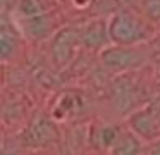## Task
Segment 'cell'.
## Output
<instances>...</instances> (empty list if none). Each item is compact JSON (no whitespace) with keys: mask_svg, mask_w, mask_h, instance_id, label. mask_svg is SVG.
Returning <instances> with one entry per match:
<instances>
[{"mask_svg":"<svg viewBox=\"0 0 160 155\" xmlns=\"http://www.w3.org/2000/svg\"><path fill=\"white\" fill-rule=\"evenodd\" d=\"M98 0H66L67 7L72 9L74 12H88L97 5Z\"/></svg>","mask_w":160,"mask_h":155,"instance_id":"17","label":"cell"},{"mask_svg":"<svg viewBox=\"0 0 160 155\" xmlns=\"http://www.w3.org/2000/svg\"><path fill=\"white\" fill-rule=\"evenodd\" d=\"M26 148L21 145L19 140H7L4 138L2 141V155H24Z\"/></svg>","mask_w":160,"mask_h":155,"instance_id":"16","label":"cell"},{"mask_svg":"<svg viewBox=\"0 0 160 155\" xmlns=\"http://www.w3.org/2000/svg\"><path fill=\"white\" fill-rule=\"evenodd\" d=\"M83 50L78 24H64L48 41V59L57 71H66L76 62L78 52Z\"/></svg>","mask_w":160,"mask_h":155,"instance_id":"4","label":"cell"},{"mask_svg":"<svg viewBox=\"0 0 160 155\" xmlns=\"http://www.w3.org/2000/svg\"><path fill=\"white\" fill-rule=\"evenodd\" d=\"M143 148H145V141L139 136H136L126 126V127H122L121 134L114 141V145L110 147L107 155H141Z\"/></svg>","mask_w":160,"mask_h":155,"instance_id":"13","label":"cell"},{"mask_svg":"<svg viewBox=\"0 0 160 155\" xmlns=\"http://www.w3.org/2000/svg\"><path fill=\"white\" fill-rule=\"evenodd\" d=\"M22 41L24 36L19 31L18 24L14 23L11 14L2 12V23H0V59L4 64L18 60L22 52Z\"/></svg>","mask_w":160,"mask_h":155,"instance_id":"10","label":"cell"},{"mask_svg":"<svg viewBox=\"0 0 160 155\" xmlns=\"http://www.w3.org/2000/svg\"><path fill=\"white\" fill-rule=\"evenodd\" d=\"M31 112L28 109V103L22 102L21 98H14V100H4L2 103V122L4 127H22L28 124Z\"/></svg>","mask_w":160,"mask_h":155,"instance_id":"11","label":"cell"},{"mask_svg":"<svg viewBox=\"0 0 160 155\" xmlns=\"http://www.w3.org/2000/svg\"><path fill=\"white\" fill-rule=\"evenodd\" d=\"M121 131L122 127L115 126L112 122H97L90 129V143L93 145L95 150L107 155L110 147L114 145V141L121 134Z\"/></svg>","mask_w":160,"mask_h":155,"instance_id":"12","label":"cell"},{"mask_svg":"<svg viewBox=\"0 0 160 155\" xmlns=\"http://www.w3.org/2000/svg\"><path fill=\"white\" fill-rule=\"evenodd\" d=\"M157 26L139 9L119 5L108 16V33L112 43L138 45L148 43L155 36Z\"/></svg>","mask_w":160,"mask_h":155,"instance_id":"2","label":"cell"},{"mask_svg":"<svg viewBox=\"0 0 160 155\" xmlns=\"http://www.w3.org/2000/svg\"><path fill=\"white\" fill-rule=\"evenodd\" d=\"M122 5H128V7H134V9H139L141 10V5L145 0H121Z\"/></svg>","mask_w":160,"mask_h":155,"instance_id":"20","label":"cell"},{"mask_svg":"<svg viewBox=\"0 0 160 155\" xmlns=\"http://www.w3.org/2000/svg\"><path fill=\"white\" fill-rule=\"evenodd\" d=\"M131 71L110 76L108 79V100L114 112L121 117H128L136 109L160 98L158 91H153L152 79L143 76V71Z\"/></svg>","mask_w":160,"mask_h":155,"instance_id":"1","label":"cell"},{"mask_svg":"<svg viewBox=\"0 0 160 155\" xmlns=\"http://www.w3.org/2000/svg\"><path fill=\"white\" fill-rule=\"evenodd\" d=\"M157 29H158V33H160V23H157Z\"/></svg>","mask_w":160,"mask_h":155,"instance_id":"22","label":"cell"},{"mask_svg":"<svg viewBox=\"0 0 160 155\" xmlns=\"http://www.w3.org/2000/svg\"><path fill=\"white\" fill-rule=\"evenodd\" d=\"M153 69H155V72L160 78V55H157V57L153 59Z\"/></svg>","mask_w":160,"mask_h":155,"instance_id":"21","label":"cell"},{"mask_svg":"<svg viewBox=\"0 0 160 155\" xmlns=\"http://www.w3.org/2000/svg\"><path fill=\"white\" fill-rule=\"evenodd\" d=\"M124 121L126 126L145 143L160 138V98L136 109Z\"/></svg>","mask_w":160,"mask_h":155,"instance_id":"8","label":"cell"},{"mask_svg":"<svg viewBox=\"0 0 160 155\" xmlns=\"http://www.w3.org/2000/svg\"><path fill=\"white\" fill-rule=\"evenodd\" d=\"M57 9V0H19L18 7L11 16L14 17H31L45 14Z\"/></svg>","mask_w":160,"mask_h":155,"instance_id":"14","label":"cell"},{"mask_svg":"<svg viewBox=\"0 0 160 155\" xmlns=\"http://www.w3.org/2000/svg\"><path fill=\"white\" fill-rule=\"evenodd\" d=\"M78 26H79L81 47L84 52L100 54L112 43L108 33V16H93Z\"/></svg>","mask_w":160,"mask_h":155,"instance_id":"9","label":"cell"},{"mask_svg":"<svg viewBox=\"0 0 160 155\" xmlns=\"http://www.w3.org/2000/svg\"><path fill=\"white\" fill-rule=\"evenodd\" d=\"M14 23L18 24L19 31L22 33L26 41L31 43H43V41H50V38L64 26L62 16L55 10H50L45 14H38V16L31 17H14Z\"/></svg>","mask_w":160,"mask_h":155,"instance_id":"6","label":"cell"},{"mask_svg":"<svg viewBox=\"0 0 160 155\" xmlns=\"http://www.w3.org/2000/svg\"><path fill=\"white\" fill-rule=\"evenodd\" d=\"M18 140L26 150H43L48 148L59 140V129L57 122L52 119L48 112H38L31 114L28 124L19 131Z\"/></svg>","mask_w":160,"mask_h":155,"instance_id":"5","label":"cell"},{"mask_svg":"<svg viewBox=\"0 0 160 155\" xmlns=\"http://www.w3.org/2000/svg\"><path fill=\"white\" fill-rule=\"evenodd\" d=\"M0 2H2V12L12 14V12H14V9L18 7L19 0H0Z\"/></svg>","mask_w":160,"mask_h":155,"instance_id":"19","label":"cell"},{"mask_svg":"<svg viewBox=\"0 0 160 155\" xmlns=\"http://www.w3.org/2000/svg\"><path fill=\"white\" fill-rule=\"evenodd\" d=\"M91 105L90 96L86 91L79 88H66L55 95L50 107L48 114L57 124L66 122V121H72L81 117Z\"/></svg>","mask_w":160,"mask_h":155,"instance_id":"7","label":"cell"},{"mask_svg":"<svg viewBox=\"0 0 160 155\" xmlns=\"http://www.w3.org/2000/svg\"><path fill=\"white\" fill-rule=\"evenodd\" d=\"M141 155H160V138L150 141V143H145Z\"/></svg>","mask_w":160,"mask_h":155,"instance_id":"18","label":"cell"},{"mask_svg":"<svg viewBox=\"0 0 160 155\" xmlns=\"http://www.w3.org/2000/svg\"><path fill=\"white\" fill-rule=\"evenodd\" d=\"M150 43H138V45H117L110 43L107 48L98 54L100 65L110 76L122 74V72L139 71L153 64V52Z\"/></svg>","mask_w":160,"mask_h":155,"instance_id":"3","label":"cell"},{"mask_svg":"<svg viewBox=\"0 0 160 155\" xmlns=\"http://www.w3.org/2000/svg\"><path fill=\"white\" fill-rule=\"evenodd\" d=\"M141 12L157 26V23H160V0H145Z\"/></svg>","mask_w":160,"mask_h":155,"instance_id":"15","label":"cell"}]
</instances>
